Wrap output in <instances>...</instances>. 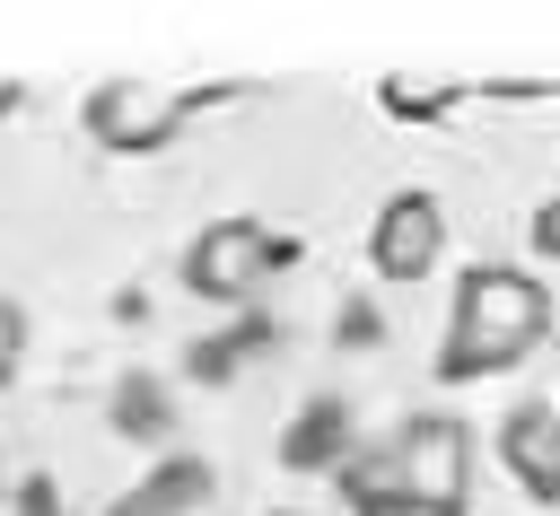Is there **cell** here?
Instances as JSON below:
<instances>
[{
    "instance_id": "4",
    "label": "cell",
    "mask_w": 560,
    "mask_h": 516,
    "mask_svg": "<svg viewBox=\"0 0 560 516\" xmlns=\"http://www.w3.org/2000/svg\"><path fill=\"white\" fill-rule=\"evenodd\" d=\"M280 262H289V236H271L262 219H210L184 254V280L201 297H254Z\"/></svg>"
},
{
    "instance_id": "10",
    "label": "cell",
    "mask_w": 560,
    "mask_h": 516,
    "mask_svg": "<svg viewBox=\"0 0 560 516\" xmlns=\"http://www.w3.org/2000/svg\"><path fill=\"white\" fill-rule=\"evenodd\" d=\"M18 350H26V315H18L9 297H0V385L18 376Z\"/></svg>"
},
{
    "instance_id": "8",
    "label": "cell",
    "mask_w": 560,
    "mask_h": 516,
    "mask_svg": "<svg viewBox=\"0 0 560 516\" xmlns=\"http://www.w3.org/2000/svg\"><path fill=\"white\" fill-rule=\"evenodd\" d=\"M332 446H341V402H306V420L289 437V464H324Z\"/></svg>"
},
{
    "instance_id": "6",
    "label": "cell",
    "mask_w": 560,
    "mask_h": 516,
    "mask_svg": "<svg viewBox=\"0 0 560 516\" xmlns=\"http://www.w3.org/2000/svg\"><path fill=\"white\" fill-rule=\"evenodd\" d=\"M499 464L534 490V499H560V411L551 402H516L499 420Z\"/></svg>"
},
{
    "instance_id": "7",
    "label": "cell",
    "mask_w": 560,
    "mask_h": 516,
    "mask_svg": "<svg viewBox=\"0 0 560 516\" xmlns=\"http://www.w3.org/2000/svg\"><path fill=\"white\" fill-rule=\"evenodd\" d=\"M114 429H122V437H166V385L131 376V385L114 394Z\"/></svg>"
},
{
    "instance_id": "1",
    "label": "cell",
    "mask_w": 560,
    "mask_h": 516,
    "mask_svg": "<svg viewBox=\"0 0 560 516\" xmlns=\"http://www.w3.org/2000/svg\"><path fill=\"white\" fill-rule=\"evenodd\" d=\"M551 332V289L516 262H481L455 280V315H446V359L438 376H490V367H516L534 341Z\"/></svg>"
},
{
    "instance_id": "3",
    "label": "cell",
    "mask_w": 560,
    "mask_h": 516,
    "mask_svg": "<svg viewBox=\"0 0 560 516\" xmlns=\"http://www.w3.org/2000/svg\"><path fill=\"white\" fill-rule=\"evenodd\" d=\"M201 105V87H166V79H105L88 96V140L96 149H166L184 131V114Z\"/></svg>"
},
{
    "instance_id": "9",
    "label": "cell",
    "mask_w": 560,
    "mask_h": 516,
    "mask_svg": "<svg viewBox=\"0 0 560 516\" xmlns=\"http://www.w3.org/2000/svg\"><path fill=\"white\" fill-rule=\"evenodd\" d=\"M192 490H201V464H175L166 481H149V499L140 507H122V516H184L192 507Z\"/></svg>"
},
{
    "instance_id": "5",
    "label": "cell",
    "mask_w": 560,
    "mask_h": 516,
    "mask_svg": "<svg viewBox=\"0 0 560 516\" xmlns=\"http://www.w3.org/2000/svg\"><path fill=\"white\" fill-rule=\"evenodd\" d=\"M438 245H446V210H438V192H394V201L376 210L368 254H376L385 280H420V271L438 262Z\"/></svg>"
},
{
    "instance_id": "2",
    "label": "cell",
    "mask_w": 560,
    "mask_h": 516,
    "mask_svg": "<svg viewBox=\"0 0 560 516\" xmlns=\"http://www.w3.org/2000/svg\"><path fill=\"white\" fill-rule=\"evenodd\" d=\"M385 464H394V516H464V490H472L464 420H446V411L402 420L385 437Z\"/></svg>"
},
{
    "instance_id": "11",
    "label": "cell",
    "mask_w": 560,
    "mask_h": 516,
    "mask_svg": "<svg viewBox=\"0 0 560 516\" xmlns=\"http://www.w3.org/2000/svg\"><path fill=\"white\" fill-rule=\"evenodd\" d=\"M534 245H542V254H560V201H542V210H534Z\"/></svg>"
}]
</instances>
